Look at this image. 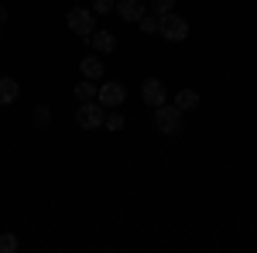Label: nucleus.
<instances>
[{"label": "nucleus", "mask_w": 257, "mask_h": 253, "mask_svg": "<svg viewBox=\"0 0 257 253\" xmlns=\"http://www.w3.org/2000/svg\"><path fill=\"white\" fill-rule=\"evenodd\" d=\"M158 35L165 41L178 45V41L189 38V21L182 18V14H175V11H165V14H158Z\"/></svg>", "instance_id": "1"}, {"label": "nucleus", "mask_w": 257, "mask_h": 253, "mask_svg": "<svg viewBox=\"0 0 257 253\" xmlns=\"http://www.w3.org/2000/svg\"><path fill=\"white\" fill-rule=\"evenodd\" d=\"M155 130L165 137H178L182 134V110L175 103H161L155 106Z\"/></svg>", "instance_id": "2"}, {"label": "nucleus", "mask_w": 257, "mask_h": 253, "mask_svg": "<svg viewBox=\"0 0 257 253\" xmlns=\"http://www.w3.org/2000/svg\"><path fill=\"white\" fill-rule=\"evenodd\" d=\"M65 24H69L72 35L89 38V35L96 31V14H93V7H69V11H65Z\"/></svg>", "instance_id": "3"}, {"label": "nucleus", "mask_w": 257, "mask_h": 253, "mask_svg": "<svg viewBox=\"0 0 257 253\" xmlns=\"http://www.w3.org/2000/svg\"><path fill=\"white\" fill-rule=\"evenodd\" d=\"M103 120H106V106H103L99 99H86V103H79L76 123H79L82 130H96V127H103Z\"/></svg>", "instance_id": "4"}, {"label": "nucleus", "mask_w": 257, "mask_h": 253, "mask_svg": "<svg viewBox=\"0 0 257 253\" xmlns=\"http://www.w3.org/2000/svg\"><path fill=\"white\" fill-rule=\"evenodd\" d=\"M96 99L106 106V110H117L120 103L127 99V86H123V82H117V79H106V82L96 89Z\"/></svg>", "instance_id": "5"}, {"label": "nucleus", "mask_w": 257, "mask_h": 253, "mask_svg": "<svg viewBox=\"0 0 257 253\" xmlns=\"http://www.w3.org/2000/svg\"><path fill=\"white\" fill-rule=\"evenodd\" d=\"M141 99H144L151 110H155V106H161V103H168V89H165V82H161V79H155V76L144 79V82H141Z\"/></svg>", "instance_id": "6"}, {"label": "nucleus", "mask_w": 257, "mask_h": 253, "mask_svg": "<svg viewBox=\"0 0 257 253\" xmlns=\"http://www.w3.org/2000/svg\"><path fill=\"white\" fill-rule=\"evenodd\" d=\"M117 14L127 21V24H138V21L148 14V7H144L141 0H120V4H117Z\"/></svg>", "instance_id": "7"}, {"label": "nucleus", "mask_w": 257, "mask_h": 253, "mask_svg": "<svg viewBox=\"0 0 257 253\" xmlns=\"http://www.w3.org/2000/svg\"><path fill=\"white\" fill-rule=\"evenodd\" d=\"M86 41L93 45V52H99V55H110V52L117 48V35H113V31H93Z\"/></svg>", "instance_id": "8"}, {"label": "nucleus", "mask_w": 257, "mask_h": 253, "mask_svg": "<svg viewBox=\"0 0 257 253\" xmlns=\"http://www.w3.org/2000/svg\"><path fill=\"white\" fill-rule=\"evenodd\" d=\"M79 72H82V79H103V62H99V55H82V62H79Z\"/></svg>", "instance_id": "9"}, {"label": "nucleus", "mask_w": 257, "mask_h": 253, "mask_svg": "<svg viewBox=\"0 0 257 253\" xmlns=\"http://www.w3.org/2000/svg\"><path fill=\"white\" fill-rule=\"evenodd\" d=\"M18 93H21L18 79H11V76H0V106H11V103L18 99Z\"/></svg>", "instance_id": "10"}, {"label": "nucleus", "mask_w": 257, "mask_h": 253, "mask_svg": "<svg viewBox=\"0 0 257 253\" xmlns=\"http://www.w3.org/2000/svg\"><path fill=\"white\" fill-rule=\"evenodd\" d=\"M172 103H175L182 113H185V110H196V106H199V93H196V89H178Z\"/></svg>", "instance_id": "11"}, {"label": "nucleus", "mask_w": 257, "mask_h": 253, "mask_svg": "<svg viewBox=\"0 0 257 253\" xmlns=\"http://www.w3.org/2000/svg\"><path fill=\"white\" fill-rule=\"evenodd\" d=\"M72 93H76V99H79V103H86V99H96V82H93V79H79Z\"/></svg>", "instance_id": "12"}, {"label": "nucleus", "mask_w": 257, "mask_h": 253, "mask_svg": "<svg viewBox=\"0 0 257 253\" xmlns=\"http://www.w3.org/2000/svg\"><path fill=\"white\" fill-rule=\"evenodd\" d=\"M31 123H35L38 130H45V127L52 123V106H48V103H38L35 113H31Z\"/></svg>", "instance_id": "13"}, {"label": "nucleus", "mask_w": 257, "mask_h": 253, "mask_svg": "<svg viewBox=\"0 0 257 253\" xmlns=\"http://www.w3.org/2000/svg\"><path fill=\"white\" fill-rule=\"evenodd\" d=\"M138 24H141V31H144V35H158V14H144Z\"/></svg>", "instance_id": "14"}, {"label": "nucleus", "mask_w": 257, "mask_h": 253, "mask_svg": "<svg viewBox=\"0 0 257 253\" xmlns=\"http://www.w3.org/2000/svg\"><path fill=\"white\" fill-rule=\"evenodd\" d=\"M18 250V236L14 233H0V253H14Z\"/></svg>", "instance_id": "15"}, {"label": "nucleus", "mask_w": 257, "mask_h": 253, "mask_svg": "<svg viewBox=\"0 0 257 253\" xmlns=\"http://www.w3.org/2000/svg\"><path fill=\"white\" fill-rule=\"evenodd\" d=\"M117 0H93V14H113Z\"/></svg>", "instance_id": "16"}, {"label": "nucleus", "mask_w": 257, "mask_h": 253, "mask_svg": "<svg viewBox=\"0 0 257 253\" xmlns=\"http://www.w3.org/2000/svg\"><path fill=\"white\" fill-rule=\"evenodd\" d=\"M123 123H127V117H120V113H106V120H103V127H110V130H123Z\"/></svg>", "instance_id": "17"}, {"label": "nucleus", "mask_w": 257, "mask_h": 253, "mask_svg": "<svg viewBox=\"0 0 257 253\" xmlns=\"http://www.w3.org/2000/svg\"><path fill=\"white\" fill-rule=\"evenodd\" d=\"M148 7L155 14H165V11H175V0H148Z\"/></svg>", "instance_id": "18"}, {"label": "nucleus", "mask_w": 257, "mask_h": 253, "mask_svg": "<svg viewBox=\"0 0 257 253\" xmlns=\"http://www.w3.org/2000/svg\"><path fill=\"white\" fill-rule=\"evenodd\" d=\"M4 21H7V7L0 4V24H4Z\"/></svg>", "instance_id": "19"}]
</instances>
